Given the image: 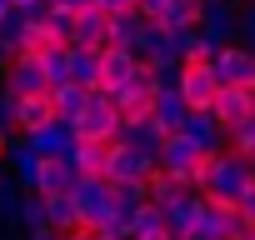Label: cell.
Instances as JSON below:
<instances>
[{"instance_id":"1","label":"cell","mask_w":255,"mask_h":240,"mask_svg":"<svg viewBox=\"0 0 255 240\" xmlns=\"http://www.w3.org/2000/svg\"><path fill=\"white\" fill-rule=\"evenodd\" d=\"M250 185H255V165H250V155H235V150H210L205 170L195 180V190L215 195V200H240Z\"/></svg>"},{"instance_id":"2","label":"cell","mask_w":255,"mask_h":240,"mask_svg":"<svg viewBox=\"0 0 255 240\" xmlns=\"http://www.w3.org/2000/svg\"><path fill=\"white\" fill-rule=\"evenodd\" d=\"M205 155H210V150H200L190 135H165V140H160V150H155V165H160L165 175H175V180L195 185V180H200V170H205Z\"/></svg>"},{"instance_id":"3","label":"cell","mask_w":255,"mask_h":240,"mask_svg":"<svg viewBox=\"0 0 255 240\" xmlns=\"http://www.w3.org/2000/svg\"><path fill=\"white\" fill-rule=\"evenodd\" d=\"M70 130H75V140H100V145H115L125 125H120V110H115V100L95 90V100L85 105V115L75 120Z\"/></svg>"},{"instance_id":"4","label":"cell","mask_w":255,"mask_h":240,"mask_svg":"<svg viewBox=\"0 0 255 240\" xmlns=\"http://www.w3.org/2000/svg\"><path fill=\"white\" fill-rule=\"evenodd\" d=\"M140 70H145V65H140L135 50L105 45V50H100V80H95V90H100V95H115V90H125V85H135Z\"/></svg>"},{"instance_id":"5","label":"cell","mask_w":255,"mask_h":240,"mask_svg":"<svg viewBox=\"0 0 255 240\" xmlns=\"http://www.w3.org/2000/svg\"><path fill=\"white\" fill-rule=\"evenodd\" d=\"M235 230H240V205H235V200H215V195H205L200 220L190 225L185 240H230Z\"/></svg>"},{"instance_id":"6","label":"cell","mask_w":255,"mask_h":240,"mask_svg":"<svg viewBox=\"0 0 255 240\" xmlns=\"http://www.w3.org/2000/svg\"><path fill=\"white\" fill-rule=\"evenodd\" d=\"M150 170H155V155H145V150H135V145H125V140H115L110 155H105V180H110V185L150 180Z\"/></svg>"},{"instance_id":"7","label":"cell","mask_w":255,"mask_h":240,"mask_svg":"<svg viewBox=\"0 0 255 240\" xmlns=\"http://www.w3.org/2000/svg\"><path fill=\"white\" fill-rule=\"evenodd\" d=\"M0 80H5L0 90H10V95H45V90H50V75H45L40 55H25V50L0 70Z\"/></svg>"},{"instance_id":"8","label":"cell","mask_w":255,"mask_h":240,"mask_svg":"<svg viewBox=\"0 0 255 240\" xmlns=\"http://www.w3.org/2000/svg\"><path fill=\"white\" fill-rule=\"evenodd\" d=\"M215 80L220 85H245V90H255V50L250 45H240V40H230L225 50H215Z\"/></svg>"},{"instance_id":"9","label":"cell","mask_w":255,"mask_h":240,"mask_svg":"<svg viewBox=\"0 0 255 240\" xmlns=\"http://www.w3.org/2000/svg\"><path fill=\"white\" fill-rule=\"evenodd\" d=\"M110 100H115V110H120V125L150 120V115H155V80H150V70H140V80H135V85L115 90Z\"/></svg>"},{"instance_id":"10","label":"cell","mask_w":255,"mask_h":240,"mask_svg":"<svg viewBox=\"0 0 255 240\" xmlns=\"http://www.w3.org/2000/svg\"><path fill=\"white\" fill-rule=\"evenodd\" d=\"M220 95V80H215V65H180V100L190 110H210Z\"/></svg>"},{"instance_id":"11","label":"cell","mask_w":255,"mask_h":240,"mask_svg":"<svg viewBox=\"0 0 255 240\" xmlns=\"http://www.w3.org/2000/svg\"><path fill=\"white\" fill-rule=\"evenodd\" d=\"M210 115L220 120V125H225V135H230L240 120H250V115H255V90H245V85H220V95H215Z\"/></svg>"},{"instance_id":"12","label":"cell","mask_w":255,"mask_h":240,"mask_svg":"<svg viewBox=\"0 0 255 240\" xmlns=\"http://www.w3.org/2000/svg\"><path fill=\"white\" fill-rule=\"evenodd\" d=\"M75 185H80V170L70 165V155H50V160H40V180H35V195L55 200V195H75Z\"/></svg>"},{"instance_id":"13","label":"cell","mask_w":255,"mask_h":240,"mask_svg":"<svg viewBox=\"0 0 255 240\" xmlns=\"http://www.w3.org/2000/svg\"><path fill=\"white\" fill-rule=\"evenodd\" d=\"M235 15H240L235 5H205V0H200V25H195V30L205 35L210 50H225V45L235 40Z\"/></svg>"},{"instance_id":"14","label":"cell","mask_w":255,"mask_h":240,"mask_svg":"<svg viewBox=\"0 0 255 240\" xmlns=\"http://www.w3.org/2000/svg\"><path fill=\"white\" fill-rule=\"evenodd\" d=\"M55 120V100L45 95H15V135H35Z\"/></svg>"},{"instance_id":"15","label":"cell","mask_w":255,"mask_h":240,"mask_svg":"<svg viewBox=\"0 0 255 240\" xmlns=\"http://www.w3.org/2000/svg\"><path fill=\"white\" fill-rule=\"evenodd\" d=\"M70 45L105 50V45H110V15H105L100 5H85V10H75V35H70Z\"/></svg>"},{"instance_id":"16","label":"cell","mask_w":255,"mask_h":240,"mask_svg":"<svg viewBox=\"0 0 255 240\" xmlns=\"http://www.w3.org/2000/svg\"><path fill=\"white\" fill-rule=\"evenodd\" d=\"M50 100H55V120L60 125H75V120L85 115V105L95 100V90L80 85V80H65V85H50Z\"/></svg>"},{"instance_id":"17","label":"cell","mask_w":255,"mask_h":240,"mask_svg":"<svg viewBox=\"0 0 255 240\" xmlns=\"http://www.w3.org/2000/svg\"><path fill=\"white\" fill-rule=\"evenodd\" d=\"M40 150L20 135V140H10V150H5V165H10V175L20 180V190H35V180H40Z\"/></svg>"},{"instance_id":"18","label":"cell","mask_w":255,"mask_h":240,"mask_svg":"<svg viewBox=\"0 0 255 240\" xmlns=\"http://www.w3.org/2000/svg\"><path fill=\"white\" fill-rule=\"evenodd\" d=\"M180 135H190L200 150H230V135H225V125H220L210 110H190V120H185Z\"/></svg>"},{"instance_id":"19","label":"cell","mask_w":255,"mask_h":240,"mask_svg":"<svg viewBox=\"0 0 255 240\" xmlns=\"http://www.w3.org/2000/svg\"><path fill=\"white\" fill-rule=\"evenodd\" d=\"M150 120L160 125V135H180V130H185V120H190V105L180 100V90H160Z\"/></svg>"},{"instance_id":"20","label":"cell","mask_w":255,"mask_h":240,"mask_svg":"<svg viewBox=\"0 0 255 240\" xmlns=\"http://www.w3.org/2000/svg\"><path fill=\"white\" fill-rule=\"evenodd\" d=\"M25 140H30V145H35V150L50 160V155H70V145H75V130H70V125H60V120H50L45 130H35V135H25Z\"/></svg>"},{"instance_id":"21","label":"cell","mask_w":255,"mask_h":240,"mask_svg":"<svg viewBox=\"0 0 255 240\" xmlns=\"http://www.w3.org/2000/svg\"><path fill=\"white\" fill-rule=\"evenodd\" d=\"M105 155H110V145H100V140H75L70 145V165L80 170V180L85 175H105Z\"/></svg>"},{"instance_id":"22","label":"cell","mask_w":255,"mask_h":240,"mask_svg":"<svg viewBox=\"0 0 255 240\" xmlns=\"http://www.w3.org/2000/svg\"><path fill=\"white\" fill-rule=\"evenodd\" d=\"M155 230H165V210H160L155 200L135 205V210H130V220H125V235H155Z\"/></svg>"},{"instance_id":"23","label":"cell","mask_w":255,"mask_h":240,"mask_svg":"<svg viewBox=\"0 0 255 240\" xmlns=\"http://www.w3.org/2000/svg\"><path fill=\"white\" fill-rule=\"evenodd\" d=\"M70 80H80V85H90V90H95V80H100V50L70 45Z\"/></svg>"},{"instance_id":"24","label":"cell","mask_w":255,"mask_h":240,"mask_svg":"<svg viewBox=\"0 0 255 240\" xmlns=\"http://www.w3.org/2000/svg\"><path fill=\"white\" fill-rule=\"evenodd\" d=\"M120 140H125V145H135V150H145V155H155L165 135H160L155 120H135V125H125V130H120Z\"/></svg>"},{"instance_id":"25","label":"cell","mask_w":255,"mask_h":240,"mask_svg":"<svg viewBox=\"0 0 255 240\" xmlns=\"http://www.w3.org/2000/svg\"><path fill=\"white\" fill-rule=\"evenodd\" d=\"M45 215H50V230H75L80 225V205H75V195H55V200H45Z\"/></svg>"},{"instance_id":"26","label":"cell","mask_w":255,"mask_h":240,"mask_svg":"<svg viewBox=\"0 0 255 240\" xmlns=\"http://www.w3.org/2000/svg\"><path fill=\"white\" fill-rule=\"evenodd\" d=\"M15 225L30 235V230H45L50 225V215H45V195H35V190H25V200H20V215H15Z\"/></svg>"},{"instance_id":"27","label":"cell","mask_w":255,"mask_h":240,"mask_svg":"<svg viewBox=\"0 0 255 240\" xmlns=\"http://www.w3.org/2000/svg\"><path fill=\"white\" fill-rule=\"evenodd\" d=\"M20 200H25L20 180H15L10 170H0V220H5V225H15V215H20Z\"/></svg>"},{"instance_id":"28","label":"cell","mask_w":255,"mask_h":240,"mask_svg":"<svg viewBox=\"0 0 255 240\" xmlns=\"http://www.w3.org/2000/svg\"><path fill=\"white\" fill-rule=\"evenodd\" d=\"M50 45H60V35H55L45 20H30V25H25V35H20V50H25V55H45Z\"/></svg>"},{"instance_id":"29","label":"cell","mask_w":255,"mask_h":240,"mask_svg":"<svg viewBox=\"0 0 255 240\" xmlns=\"http://www.w3.org/2000/svg\"><path fill=\"white\" fill-rule=\"evenodd\" d=\"M40 65H45V75H50V85H65V80H70V40H60V45H50V50L40 55Z\"/></svg>"},{"instance_id":"30","label":"cell","mask_w":255,"mask_h":240,"mask_svg":"<svg viewBox=\"0 0 255 240\" xmlns=\"http://www.w3.org/2000/svg\"><path fill=\"white\" fill-rule=\"evenodd\" d=\"M40 20H45V25H50L60 40H70V35H75V5H50Z\"/></svg>"},{"instance_id":"31","label":"cell","mask_w":255,"mask_h":240,"mask_svg":"<svg viewBox=\"0 0 255 240\" xmlns=\"http://www.w3.org/2000/svg\"><path fill=\"white\" fill-rule=\"evenodd\" d=\"M25 15L20 10H5V15H0V45H10V50H20V35H25Z\"/></svg>"},{"instance_id":"32","label":"cell","mask_w":255,"mask_h":240,"mask_svg":"<svg viewBox=\"0 0 255 240\" xmlns=\"http://www.w3.org/2000/svg\"><path fill=\"white\" fill-rule=\"evenodd\" d=\"M230 150H235V155H255V115L240 120V125L230 130Z\"/></svg>"},{"instance_id":"33","label":"cell","mask_w":255,"mask_h":240,"mask_svg":"<svg viewBox=\"0 0 255 240\" xmlns=\"http://www.w3.org/2000/svg\"><path fill=\"white\" fill-rule=\"evenodd\" d=\"M235 40H240V45H250V50H255V5H245V10H240V15H235Z\"/></svg>"},{"instance_id":"34","label":"cell","mask_w":255,"mask_h":240,"mask_svg":"<svg viewBox=\"0 0 255 240\" xmlns=\"http://www.w3.org/2000/svg\"><path fill=\"white\" fill-rule=\"evenodd\" d=\"M235 205H240V225H245V230H255V185H250Z\"/></svg>"},{"instance_id":"35","label":"cell","mask_w":255,"mask_h":240,"mask_svg":"<svg viewBox=\"0 0 255 240\" xmlns=\"http://www.w3.org/2000/svg\"><path fill=\"white\" fill-rule=\"evenodd\" d=\"M10 10H20L25 20H40V15H45L50 5H45V0H10Z\"/></svg>"},{"instance_id":"36","label":"cell","mask_w":255,"mask_h":240,"mask_svg":"<svg viewBox=\"0 0 255 240\" xmlns=\"http://www.w3.org/2000/svg\"><path fill=\"white\" fill-rule=\"evenodd\" d=\"M0 125L15 130V95H10V90H0Z\"/></svg>"},{"instance_id":"37","label":"cell","mask_w":255,"mask_h":240,"mask_svg":"<svg viewBox=\"0 0 255 240\" xmlns=\"http://www.w3.org/2000/svg\"><path fill=\"white\" fill-rule=\"evenodd\" d=\"M135 10H140L145 20H160V15L170 10V0H135Z\"/></svg>"},{"instance_id":"38","label":"cell","mask_w":255,"mask_h":240,"mask_svg":"<svg viewBox=\"0 0 255 240\" xmlns=\"http://www.w3.org/2000/svg\"><path fill=\"white\" fill-rule=\"evenodd\" d=\"M95 5H100L105 15H125V10H135V0H95Z\"/></svg>"},{"instance_id":"39","label":"cell","mask_w":255,"mask_h":240,"mask_svg":"<svg viewBox=\"0 0 255 240\" xmlns=\"http://www.w3.org/2000/svg\"><path fill=\"white\" fill-rule=\"evenodd\" d=\"M65 240H100V230H90V225H75V230H65Z\"/></svg>"},{"instance_id":"40","label":"cell","mask_w":255,"mask_h":240,"mask_svg":"<svg viewBox=\"0 0 255 240\" xmlns=\"http://www.w3.org/2000/svg\"><path fill=\"white\" fill-rule=\"evenodd\" d=\"M25 240H65V235H60V230H50V225H45V230H30V235H25Z\"/></svg>"},{"instance_id":"41","label":"cell","mask_w":255,"mask_h":240,"mask_svg":"<svg viewBox=\"0 0 255 240\" xmlns=\"http://www.w3.org/2000/svg\"><path fill=\"white\" fill-rule=\"evenodd\" d=\"M15 55H20V50H10V45H0V70H5V65L15 60Z\"/></svg>"},{"instance_id":"42","label":"cell","mask_w":255,"mask_h":240,"mask_svg":"<svg viewBox=\"0 0 255 240\" xmlns=\"http://www.w3.org/2000/svg\"><path fill=\"white\" fill-rule=\"evenodd\" d=\"M5 150H10V130L0 125V160H5Z\"/></svg>"},{"instance_id":"43","label":"cell","mask_w":255,"mask_h":240,"mask_svg":"<svg viewBox=\"0 0 255 240\" xmlns=\"http://www.w3.org/2000/svg\"><path fill=\"white\" fill-rule=\"evenodd\" d=\"M130 240H170L165 230H155V235H130Z\"/></svg>"},{"instance_id":"44","label":"cell","mask_w":255,"mask_h":240,"mask_svg":"<svg viewBox=\"0 0 255 240\" xmlns=\"http://www.w3.org/2000/svg\"><path fill=\"white\" fill-rule=\"evenodd\" d=\"M230 240H255V230H245V225H240V230H235Z\"/></svg>"},{"instance_id":"45","label":"cell","mask_w":255,"mask_h":240,"mask_svg":"<svg viewBox=\"0 0 255 240\" xmlns=\"http://www.w3.org/2000/svg\"><path fill=\"white\" fill-rule=\"evenodd\" d=\"M100 240H130V235H115V230H105V235H100Z\"/></svg>"},{"instance_id":"46","label":"cell","mask_w":255,"mask_h":240,"mask_svg":"<svg viewBox=\"0 0 255 240\" xmlns=\"http://www.w3.org/2000/svg\"><path fill=\"white\" fill-rule=\"evenodd\" d=\"M5 10H10V0H0V15H5Z\"/></svg>"},{"instance_id":"47","label":"cell","mask_w":255,"mask_h":240,"mask_svg":"<svg viewBox=\"0 0 255 240\" xmlns=\"http://www.w3.org/2000/svg\"><path fill=\"white\" fill-rule=\"evenodd\" d=\"M245 5H255V0H245Z\"/></svg>"}]
</instances>
